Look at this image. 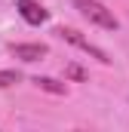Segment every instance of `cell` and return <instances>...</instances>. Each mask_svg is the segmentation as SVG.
Returning <instances> with one entry per match:
<instances>
[{
	"label": "cell",
	"instance_id": "obj_1",
	"mask_svg": "<svg viewBox=\"0 0 129 132\" xmlns=\"http://www.w3.org/2000/svg\"><path fill=\"white\" fill-rule=\"evenodd\" d=\"M74 6L80 9V15H83L86 22H92L98 28H104V31H117V28H120L117 15H114L104 3H98V0H74Z\"/></svg>",
	"mask_w": 129,
	"mask_h": 132
},
{
	"label": "cell",
	"instance_id": "obj_2",
	"mask_svg": "<svg viewBox=\"0 0 129 132\" xmlns=\"http://www.w3.org/2000/svg\"><path fill=\"white\" fill-rule=\"evenodd\" d=\"M55 34H59L62 40H68L71 46H77L80 52H86V55H92L95 62H101V65H111V59H108V52H104V49H98V46L92 43V40H86V37H83V34L77 31V28H59Z\"/></svg>",
	"mask_w": 129,
	"mask_h": 132
},
{
	"label": "cell",
	"instance_id": "obj_3",
	"mask_svg": "<svg viewBox=\"0 0 129 132\" xmlns=\"http://www.w3.org/2000/svg\"><path fill=\"white\" fill-rule=\"evenodd\" d=\"M15 9H19V15L28 25H43L49 19V9H43L40 0H15Z\"/></svg>",
	"mask_w": 129,
	"mask_h": 132
},
{
	"label": "cell",
	"instance_id": "obj_4",
	"mask_svg": "<svg viewBox=\"0 0 129 132\" xmlns=\"http://www.w3.org/2000/svg\"><path fill=\"white\" fill-rule=\"evenodd\" d=\"M49 49L43 46V43H15L12 46V55L15 59H22V62H37V59H43Z\"/></svg>",
	"mask_w": 129,
	"mask_h": 132
},
{
	"label": "cell",
	"instance_id": "obj_5",
	"mask_svg": "<svg viewBox=\"0 0 129 132\" xmlns=\"http://www.w3.org/2000/svg\"><path fill=\"white\" fill-rule=\"evenodd\" d=\"M34 83H37V89L52 92V95H64V92H68V86L59 83V80H52V77H34Z\"/></svg>",
	"mask_w": 129,
	"mask_h": 132
},
{
	"label": "cell",
	"instance_id": "obj_6",
	"mask_svg": "<svg viewBox=\"0 0 129 132\" xmlns=\"http://www.w3.org/2000/svg\"><path fill=\"white\" fill-rule=\"evenodd\" d=\"M22 80V74L19 71H0V89H9V86H15Z\"/></svg>",
	"mask_w": 129,
	"mask_h": 132
},
{
	"label": "cell",
	"instance_id": "obj_7",
	"mask_svg": "<svg viewBox=\"0 0 129 132\" xmlns=\"http://www.w3.org/2000/svg\"><path fill=\"white\" fill-rule=\"evenodd\" d=\"M64 74H68L71 80H86V71L77 68V65H68V68H64Z\"/></svg>",
	"mask_w": 129,
	"mask_h": 132
}]
</instances>
